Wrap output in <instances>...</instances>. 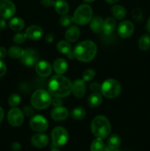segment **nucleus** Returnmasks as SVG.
<instances>
[{"label": "nucleus", "mask_w": 150, "mask_h": 151, "mask_svg": "<svg viewBox=\"0 0 150 151\" xmlns=\"http://www.w3.org/2000/svg\"><path fill=\"white\" fill-rule=\"evenodd\" d=\"M49 92L54 97H66L72 91V83L61 75L53 76L48 84Z\"/></svg>", "instance_id": "obj_1"}, {"label": "nucleus", "mask_w": 150, "mask_h": 151, "mask_svg": "<svg viewBox=\"0 0 150 151\" xmlns=\"http://www.w3.org/2000/svg\"><path fill=\"white\" fill-rule=\"evenodd\" d=\"M97 52V47L91 41H84L75 47L74 50V57L82 62H89L95 58Z\"/></svg>", "instance_id": "obj_2"}, {"label": "nucleus", "mask_w": 150, "mask_h": 151, "mask_svg": "<svg viewBox=\"0 0 150 151\" xmlns=\"http://www.w3.org/2000/svg\"><path fill=\"white\" fill-rule=\"evenodd\" d=\"M91 131L97 138H107L111 131V125L108 119L104 116H97L91 122Z\"/></svg>", "instance_id": "obj_3"}, {"label": "nucleus", "mask_w": 150, "mask_h": 151, "mask_svg": "<svg viewBox=\"0 0 150 151\" xmlns=\"http://www.w3.org/2000/svg\"><path fill=\"white\" fill-rule=\"evenodd\" d=\"M51 97L49 93L44 89H38L31 97V104L38 110H43L51 105Z\"/></svg>", "instance_id": "obj_4"}, {"label": "nucleus", "mask_w": 150, "mask_h": 151, "mask_svg": "<svg viewBox=\"0 0 150 151\" xmlns=\"http://www.w3.org/2000/svg\"><path fill=\"white\" fill-rule=\"evenodd\" d=\"M93 18V10L91 6L83 4L79 5L75 10L73 21L79 25H85L91 22Z\"/></svg>", "instance_id": "obj_5"}, {"label": "nucleus", "mask_w": 150, "mask_h": 151, "mask_svg": "<svg viewBox=\"0 0 150 151\" xmlns=\"http://www.w3.org/2000/svg\"><path fill=\"white\" fill-rule=\"evenodd\" d=\"M101 91L107 98H115L121 92L120 83L114 79L106 80L101 86Z\"/></svg>", "instance_id": "obj_6"}, {"label": "nucleus", "mask_w": 150, "mask_h": 151, "mask_svg": "<svg viewBox=\"0 0 150 151\" xmlns=\"http://www.w3.org/2000/svg\"><path fill=\"white\" fill-rule=\"evenodd\" d=\"M51 142L54 147H62L65 145L69 139V134L63 127H56L51 131Z\"/></svg>", "instance_id": "obj_7"}, {"label": "nucleus", "mask_w": 150, "mask_h": 151, "mask_svg": "<svg viewBox=\"0 0 150 151\" xmlns=\"http://www.w3.org/2000/svg\"><path fill=\"white\" fill-rule=\"evenodd\" d=\"M38 52L32 49H26L22 52V55L21 56V61L23 64L27 66H32L36 64L38 60Z\"/></svg>", "instance_id": "obj_8"}, {"label": "nucleus", "mask_w": 150, "mask_h": 151, "mask_svg": "<svg viewBox=\"0 0 150 151\" xmlns=\"http://www.w3.org/2000/svg\"><path fill=\"white\" fill-rule=\"evenodd\" d=\"M23 112L18 108L15 107L10 109L7 114V120L10 125L13 127H19L24 122Z\"/></svg>", "instance_id": "obj_9"}, {"label": "nucleus", "mask_w": 150, "mask_h": 151, "mask_svg": "<svg viewBox=\"0 0 150 151\" xmlns=\"http://www.w3.org/2000/svg\"><path fill=\"white\" fill-rule=\"evenodd\" d=\"M16 6L10 0H0V16L4 19H10L16 13Z\"/></svg>", "instance_id": "obj_10"}, {"label": "nucleus", "mask_w": 150, "mask_h": 151, "mask_svg": "<svg viewBox=\"0 0 150 151\" xmlns=\"http://www.w3.org/2000/svg\"><path fill=\"white\" fill-rule=\"evenodd\" d=\"M31 128L37 132H44L49 127L46 119L42 115H36L31 119L29 122Z\"/></svg>", "instance_id": "obj_11"}, {"label": "nucleus", "mask_w": 150, "mask_h": 151, "mask_svg": "<svg viewBox=\"0 0 150 151\" xmlns=\"http://www.w3.org/2000/svg\"><path fill=\"white\" fill-rule=\"evenodd\" d=\"M135 30V26L129 21H124L119 24L118 27V34L119 36L123 38H126L130 37L133 34Z\"/></svg>", "instance_id": "obj_12"}, {"label": "nucleus", "mask_w": 150, "mask_h": 151, "mask_svg": "<svg viewBox=\"0 0 150 151\" xmlns=\"http://www.w3.org/2000/svg\"><path fill=\"white\" fill-rule=\"evenodd\" d=\"M35 71L37 74L43 78L49 77L51 74L52 68L51 64L46 60H41L35 65Z\"/></svg>", "instance_id": "obj_13"}, {"label": "nucleus", "mask_w": 150, "mask_h": 151, "mask_svg": "<svg viewBox=\"0 0 150 151\" xmlns=\"http://www.w3.org/2000/svg\"><path fill=\"white\" fill-rule=\"evenodd\" d=\"M86 91L85 81L83 80L77 79L72 83V91L74 95L77 98L83 97Z\"/></svg>", "instance_id": "obj_14"}, {"label": "nucleus", "mask_w": 150, "mask_h": 151, "mask_svg": "<svg viewBox=\"0 0 150 151\" xmlns=\"http://www.w3.org/2000/svg\"><path fill=\"white\" fill-rule=\"evenodd\" d=\"M26 38L32 41H38L42 37L43 29L41 27L37 25H32L26 29L25 32Z\"/></svg>", "instance_id": "obj_15"}, {"label": "nucleus", "mask_w": 150, "mask_h": 151, "mask_svg": "<svg viewBox=\"0 0 150 151\" xmlns=\"http://www.w3.org/2000/svg\"><path fill=\"white\" fill-rule=\"evenodd\" d=\"M32 145L38 148H43L49 143V137L44 134H36L32 136L31 139Z\"/></svg>", "instance_id": "obj_16"}, {"label": "nucleus", "mask_w": 150, "mask_h": 151, "mask_svg": "<svg viewBox=\"0 0 150 151\" xmlns=\"http://www.w3.org/2000/svg\"><path fill=\"white\" fill-rule=\"evenodd\" d=\"M51 116L55 121H63L67 119L69 116V111L65 107L58 106L51 111Z\"/></svg>", "instance_id": "obj_17"}, {"label": "nucleus", "mask_w": 150, "mask_h": 151, "mask_svg": "<svg viewBox=\"0 0 150 151\" xmlns=\"http://www.w3.org/2000/svg\"><path fill=\"white\" fill-rule=\"evenodd\" d=\"M80 34V30L76 26H71L66 30L65 38L69 42H75L78 40Z\"/></svg>", "instance_id": "obj_18"}, {"label": "nucleus", "mask_w": 150, "mask_h": 151, "mask_svg": "<svg viewBox=\"0 0 150 151\" xmlns=\"http://www.w3.org/2000/svg\"><path fill=\"white\" fill-rule=\"evenodd\" d=\"M67 62L63 58H57L53 63V69L57 75H63L67 71Z\"/></svg>", "instance_id": "obj_19"}, {"label": "nucleus", "mask_w": 150, "mask_h": 151, "mask_svg": "<svg viewBox=\"0 0 150 151\" xmlns=\"http://www.w3.org/2000/svg\"><path fill=\"white\" fill-rule=\"evenodd\" d=\"M116 27V22L114 19L111 17H108L103 21L102 31L106 35H110L115 30Z\"/></svg>", "instance_id": "obj_20"}, {"label": "nucleus", "mask_w": 150, "mask_h": 151, "mask_svg": "<svg viewBox=\"0 0 150 151\" xmlns=\"http://www.w3.org/2000/svg\"><path fill=\"white\" fill-rule=\"evenodd\" d=\"M102 103V97L99 92L92 93L88 98V104L91 108H96Z\"/></svg>", "instance_id": "obj_21"}, {"label": "nucleus", "mask_w": 150, "mask_h": 151, "mask_svg": "<svg viewBox=\"0 0 150 151\" xmlns=\"http://www.w3.org/2000/svg\"><path fill=\"white\" fill-rule=\"evenodd\" d=\"M103 20L100 16H95L91 21V29L95 33H100L102 31Z\"/></svg>", "instance_id": "obj_22"}, {"label": "nucleus", "mask_w": 150, "mask_h": 151, "mask_svg": "<svg viewBox=\"0 0 150 151\" xmlns=\"http://www.w3.org/2000/svg\"><path fill=\"white\" fill-rule=\"evenodd\" d=\"M54 9L58 14L66 15L69 11V6L64 0H57L54 2Z\"/></svg>", "instance_id": "obj_23"}, {"label": "nucleus", "mask_w": 150, "mask_h": 151, "mask_svg": "<svg viewBox=\"0 0 150 151\" xmlns=\"http://www.w3.org/2000/svg\"><path fill=\"white\" fill-rule=\"evenodd\" d=\"M111 12L113 16L116 19H123L126 16V10L124 7L119 4L113 5L111 8Z\"/></svg>", "instance_id": "obj_24"}, {"label": "nucleus", "mask_w": 150, "mask_h": 151, "mask_svg": "<svg viewBox=\"0 0 150 151\" xmlns=\"http://www.w3.org/2000/svg\"><path fill=\"white\" fill-rule=\"evenodd\" d=\"M9 27L14 31H20L24 27V22L21 18L15 17L10 21Z\"/></svg>", "instance_id": "obj_25"}, {"label": "nucleus", "mask_w": 150, "mask_h": 151, "mask_svg": "<svg viewBox=\"0 0 150 151\" xmlns=\"http://www.w3.org/2000/svg\"><path fill=\"white\" fill-rule=\"evenodd\" d=\"M121 142V140L120 137L116 134H113L109 137L108 140H107V145L111 150H115V149L119 148Z\"/></svg>", "instance_id": "obj_26"}, {"label": "nucleus", "mask_w": 150, "mask_h": 151, "mask_svg": "<svg viewBox=\"0 0 150 151\" xmlns=\"http://www.w3.org/2000/svg\"><path fill=\"white\" fill-rule=\"evenodd\" d=\"M138 47L141 50H148L150 48V36L148 34H144L138 41Z\"/></svg>", "instance_id": "obj_27"}, {"label": "nucleus", "mask_w": 150, "mask_h": 151, "mask_svg": "<svg viewBox=\"0 0 150 151\" xmlns=\"http://www.w3.org/2000/svg\"><path fill=\"white\" fill-rule=\"evenodd\" d=\"M57 49L60 53L65 55H68L71 51V47L68 41H63V40H61L57 43Z\"/></svg>", "instance_id": "obj_28"}, {"label": "nucleus", "mask_w": 150, "mask_h": 151, "mask_svg": "<svg viewBox=\"0 0 150 151\" xmlns=\"http://www.w3.org/2000/svg\"><path fill=\"white\" fill-rule=\"evenodd\" d=\"M86 115L85 109L81 107H76L71 112V116L73 119H76V120H81L84 119Z\"/></svg>", "instance_id": "obj_29"}, {"label": "nucleus", "mask_w": 150, "mask_h": 151, "mask_svg": "<svg viewBox=\"0 0 150 151\" xmlns=\"http://www.w3.org/2000/svg\"><path fill=\"white\" fill-rule=\"evenodd\" d=\"M22 52H23V50L21 47H18V46H12L11 47L9 48L7 54L10 58L13 59L20 58L22 55Z\"/></svg>", "instance_id": "obj_30"}, {"label": "nucleus", "mask_w": 150, "mask_h": 151, "mask_svg": "<svg viewBox=\"0 0 150 151\" xmlns=\"http://www.w3.org/2000/svg\"><path fill=\"white\" fill-rule=\"evenodd\" d=\"M104 145L101 139L97 138L92 142L91 145V151H104Z\"/></svg>", "instance_id": "obj_31"}, {"label": "nucleus", "mask_w": 150, "mask_h": 151, "mask_svg": "<svg viewBox=\"0 0 150 151\" xmlns=\"http://www.w3.org/2000/svg\"><path fill=\"white\" fill-rule=\"evenodd\" d=\"M21 103V97L17 94H13L10 96L8 99V104L11 107L15 108L19 106Z\"/></svg>", "instance_id": "obj_32"}, {"label": "nucleus", "mask_w": 150, "mask_h": 151, "mask_svg": "<svg viewBox=\"0 0 150 151\" xmlns=\"http://www.w3.org/2000/svg\"><path fill=\"white\" fill-rule=\"evenodd\" d=\"M95 77V71L92 69H88L85 70L82 74V80L85 82L91 81Z\"/></svg>", "instance_id": "obj_33"}, {"label": "nucleus", "mask_w": 150, "mask_h": 151, "mask_svg": "<svg viewBox=\"0 0 150 151\" xmlns=\"http://www.w3.org/2000/svg\"><path fill=\"white\" fill-rule=\"evenodd\" d=\"M59 22H60V24L61 26L68 27L73 22V18L70 16H68V15H63V16L60 17Z\"/></svg>", "instance_id": "obj_34"}, {"label": "nucleus", "mask_w": 150, "mask_h": 151, "mask_svg": "<svg viewBox=\"0 0 150 151\" xmlns=\"http://www.w3.org/2000/svg\"><path fill=\"white\" fill-rule=\"evenodd\" d=\"M26 38V34H24V33H19L16 34V35L13 36V41H14L16 44H21L22 43H24L25 41Z\"/></svg>", "instance_id": "obj_35"}, {"label": "nucleus", "mask_w": 150, "mask_h": 151, "mask_svg": "<svg viewBox=\"0 0 150 151\" xmlns=\"http://www.w3.org/2000/svg\"><path fill=\"white\" fill-rule=\"evenodd\" d=\"M132 17H133V19H135V20H136L137 22H141L143 18L142 11L138 8L133 10V11H132Z\"/></svg>", "instance_id": "obj_36"}, {"label": "nucleus", "mask_w": 150, "mask_h": 151, "mask_svg": "<svg viewBox=\"0 0 150 151\" xmlns=\"http://www.w3.org/2000/svg\"><path fill=\"white\" fill-rule=\"evenodd\" d=\"M54 2L53 0H41V3L44 7H50L54 5Z\"/></svg>", "instance_id": "obj_37"}, {"label": "nucleus", "mask_w": 150, "mask_h": 151, "mask_svg": "<svg viewBox=\"0 0 150 151\" xmlns=\"http://www.w3.org/2000/svg\"><path fill=\"white\" fill-rule=\"evenodd\" d=\"M6 72H7V67L6 65L4 64V62L0 59V77H2L5 75Z\"/></svg>", "instance_id": "obj_38"}, {"label": "nucleus", "mask_w": 150, "mask_h": 151, "mask_svg": "<svg viewBox=\"0 0 150 151\" xmlns=\"http://www.w3.org/2000/svg\"><path fill=\"white\" fill-rule=\"evenodd\" d=\"M51 103L55 107H58V106H61V105H63V101L60 99V97H54L53 100H51Z\"/></svg>", "instance_id": "obj_39"}, {"label": "nucleus", "mask_w": 150, "mask_h": 151, "mask_svg": "<svg viewBox=\"0 0 150 151\" xmlns=\"http://www.w3.org/2000/svg\"><path fill=\"white\" fill-rule=\"evenodd\" d=\"M90 88H91V90L94 91H99V90H101V86H100V84L99 83L93 82L90 85Z\"/></svg>", "instance_id": "obj_40"}, {"label": "nucleus", "mask_w": 150, "mask_h": 151, "mask_svg": "<svg viewBox=\"0 0 150 151\" xmlns=\"http://www.w3.org/2000/svg\"><path fill=\"white\" fill-rule=\"evenodd\" d=\"M24 112L25 114L28 116H32L34 114L33 109H32L30 106H26V107H24Z\"/></svg>", "instance_id": "obj_41"}, {"label": "nucleus", "mask_w": 150, "mask_h": 151, "mask_svg": "<svg viewBox=\"0 0 150 151\" xmlns=\"http://www.w3.org/2000/svg\"><path fill=\"white\" fill-rule=\"evenodd\" d=\"M7 52L4 47H0V58H4L6 56V55H7Z\"/></svg>", "instance_id": "obj_42"}, {"label": "nucleus", "mask_w": 150, "mask_h": 151, "mask_svg": "<svg viewBox=\"0 0 150 151\" xmlns=\"http://www.w3.org/2000/svg\"><path fill=\"white\" fill-rule=\"evenodd\" d=\"M21 149V145L19 142H14L12 145V150L13 151H19Z\"/></svg>", "instance_id": "obj_43"}, {"label": "nucleus", "mask_w": 150, "mask_h": 151, "mask_svg": "<svg viewBox=\"0 0 150 151\" xmlns=\"http://www.w3.org/2000/svg\"><path fill=\"white\" fill-rule=\"evenodd\" d=\"M54 35H53L52 33H49L46 35V41L49 43L52 42V41H54Z\"/></svg>", "instance_id": "obj_44"}, {"label": "nucleus", "mask_w": 150, "mask_h": 151, "mask_svg": "<svg viewBox=\"0 0 150 151\" xmlns=\"http://www.w3.org/2000/svg\"><path fill=\"white\" fill-rule=\"evenodd\" d=\"M6 27V22L4 19H0V30H3Z\"/></svg>", "instance_id": "obj_45"}, {"label": "nucleus", "mask_w": 150, "mask_h": 151, "mask_svg": "<svg viewBox=\"0 0 150 151\" xmlns=\"http://www.w3.org/2000/svg\"><path fill=\"white\" fill-rule=\"evenodd\" d=\"M3 118H4V111L1 109V107H0V122L2 121Z\"/></svg>", "instance_id": "obj_46"}, {"label": "nucleus", "mask_w": 150, "mask_h": 151, "mask_svg": "<svg viewBox=\"0 0 150 151\" xmlns=\"http://www.w3.org/2000/svg\"><path fill=\"white\" fill-rule=\"evenodd\" d=\"M146 28H147V30H148L149 32L150 33V17H149V19H148V22H147Z\"/></svg>", "instance_id": "obj_47"}, {"label": "nucleus", "mask_w": 150, "mask_h": 151, "mask_svg": "<svg viewBox=\"0 0 150 151\" xmlns=\"http://www.w3.org/2000/svg\"><path fill=\"white\" fill-rule=\"evenodd\" d=\"M107 2L110 3V4H114V3H116L117 1H119V0H105Z\"/></svg>", "instance_id": "obj_48"}, {"label": "nucleus", "mask_w": 150, "mask_h": 151, "mask_svg": "<svg viewBox=\"0 0 150 151\" xmlns=\"http://www.w3.org/2000/svg\"><path fill=\"white\" fill-rule=\"evenodd\" d=\"M50 151H60V150H58V149L57 148V147H53V148Z\"/></svg>", "instance_id": "obj_49"}, {"label": "nucleus", "mask_w": 150, "mask_h": 151, "mask_svg": "<svg viewBox=\"0 0 150 151\" xmlns=\"http://www.w3.org/2000/svg\"><path fill=\"white\" fill-rule=\"evenodd\" d=\"M85 1H86V2H92V1H94L95 0H84Z\"/></svg>", "instance_id": "obj_50"}, {"label": "nucleus", "mask_w": 150, "mask_h": 151, "mask_svg": "<svg viewBox=\"0 0 150 151\" xmlns=\"http://www.w3.org/2000/svg\"><path fill=\"white\" fill-rule=\"evenodd\" d=\"M111 151H121V150H118V149H115V150H112Z\"/></svg>", "instance_id": "obj_51"}]
</instances>
